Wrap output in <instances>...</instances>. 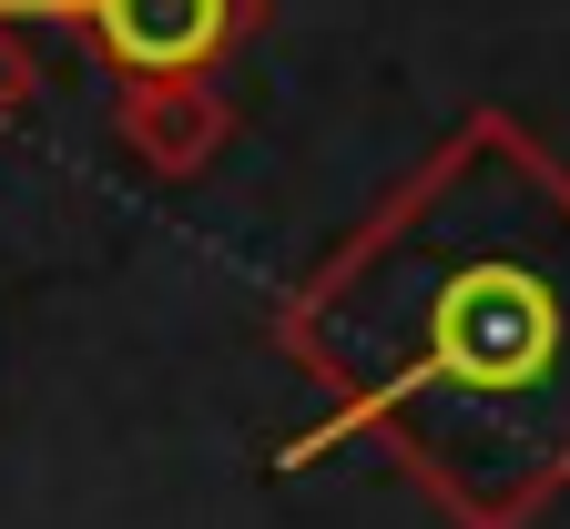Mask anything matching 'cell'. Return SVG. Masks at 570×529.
Here are the masks:
<instances>
[{"label": "cell", "mask_w": 570, "mask_h": 529, "mask_svg": "<svg viewBox=\"0 0 570 529\" xmlns=\"http://www.w3.org/2000/svg\"><path fill=\"white\" fill-rule=\"evenodd\" d=\"M265 336L326 398L285 469L377 448L449 529H530L570 499V174L520 112H459Z\"/></svg>", "instance_id": "cell-1"}, {"label": "cell", "mask_w": 570, "mask_h": 529, "mask_svg": "<svg viewBox=\"0 0 570 529\" xmlns=\"http://www.w3.org/2000/svg\"><path fill=\"white\" fill-rule=\"evenodd\" d=\"M21 21L82 31L122 82H214L265 31V0H0V31Z\"/></svg>", "instance_id": "cell-2"}, {"label": "cell", "mask_w": 570, "mask_h": 529, "mask_svg": "<svg viewBox=\"0 0 570 529\" xmlns=\"http://www.w3.org/2000/svg\"><path fill=\"white\" fill-rule=\"evenodd\" d=\"M112 133H122V154H132L142 174L194 184V174L225 164V143H235V102L214 92V82H122Z\"/></svg>", "instance_id": "cell-3"}, {"label": "cell", "mask_w": 570, "mask_h": 529, "mask_svg": "<svg viewBox=\"0 0 570 529\" xmlns=\"http://www.w3.org/2000/svg\"><path fill=\"white\" fill-rule=\"evenodd\" d=\"M31 92H41V61H31V41H21V31H0V133H11V123L31 112Z\"/></svg>", "instance_id": "cell-4"}]
</instances>
